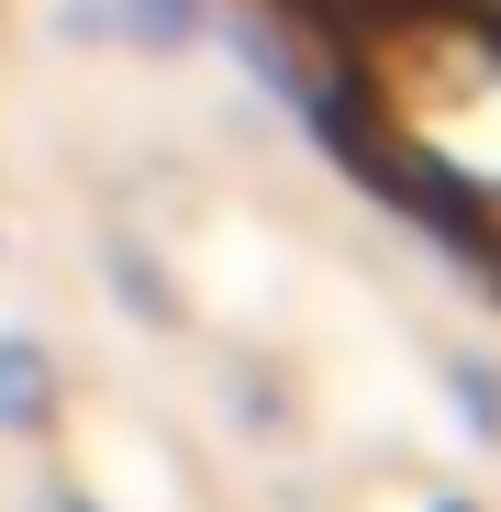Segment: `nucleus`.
Wrapping results in <instances>:
<instances>
[]
</instances>
